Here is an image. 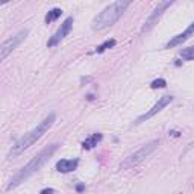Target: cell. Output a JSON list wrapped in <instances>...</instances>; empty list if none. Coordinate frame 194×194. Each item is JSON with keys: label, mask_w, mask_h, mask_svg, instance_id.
Segmentation results:
<instances>
[{"label": "cell", "mask_w": 194, "mask_h": 194, "mask_svg": "<svg viewBox=\"0 0 194 194\" xmlns=\"http://www.w3.org/2000/svg\"><path fill=\"white\" fill-rule=\"evenodd\" d=\"M159 146V141L158 140H153V141H150V143H147V144H144L143 147H140L138 150H135L134 153H131V155H128L123 161H121V164H120V170H129V168H134V167H137L140 162H143L150 153H153L155 150H156V147Z\"/></svg>", "instance_id": "obj_4"}, {"label": "cell", "mask_w": 194, "mask_h": 194, "mask_svg": "<svg viewBox=\"0 0 194 194\" xmlns=\"http://www.w3.org/2000/svg\"><path fill=\"white\" fill-rule=\"evenodd\" d=\"M61 15H62V11H61L59 8H55V9H52V11L47 12V15H46V23H52V21L58 20Z\"/></svg>", "instance_id": "obj_12"}, {"label": "cell", "mask_w": 194, "mask_h": 194, "mask_svg": "<svg viewBox=\"0 0 194 194\" xmlns=\"http://www.w3.org/2000/svg\"><path fill=\"white\" fill-rule=\"evenodd\" d=\"M79 161L77 159H61L56 162V170L61 173H70L77 168Z\"/></svg>", "instance_id": "obj_10"}, {"label": "cell", "mask_w": 194, "mask_h": 194, "mask_svg": "<svg viewBox=\"0 0 194 194\" xmlns=\"http://www.w3.org/2000/svg\"><path fill=\"white\" fill-rule=\"evenodd\" d=\"M71 26H73V17H68L62 24H61V27L55 32V35L47 41V47H55L56 44H59L68 34H70V31H71Z\"/></svg>", "instance_id": "obj_8"}, {"label": "cell", "mask_w": 194, "mask_h": 194, "mask_svg": "<svg viewBox=\"0 0 194 194\" xmlns=\"http://www.w3.org/2000/svg\"><path fill=\"white\" fill-rule=\"evenodd\" d=\"M76 189H77L79 192H80V191H83V185H82V183H79V185L76 186Z\"/></svg>", "instance_id": "obj_18"}, {"label": "cell", "mask_w": 194, "mask_h": 194, "mask_svg": "<svg viewBox=\"0 0 194 194\" xmlns=\"http://www.w3.org/2000/svg\"><path fill=\"white\" fill-rule=\"evenodd\" d=\"M115 46V40H108V41H105L103 44H100L99 47L95 49V52L97 53H103L105 50H108V49H111V47H114Z\"/></svg>", "instance_id": "obj_14"}, {"label": "cell", "mask_w": 194, "mask_h": 194, "mask_svg": "<svg viewBox=\"0 0 194 194\" xmlns=\"http://www.w3.org/2000/svg\"><path fill=\"white\" fill-rule=\"evenodd\" d=\"M41 194H53V189H52V188H49V189H44V191H41Z\"/></svg>", "instance_id": "obj_16"}, {"label": "cell", "mask_w": 194, "mask_h": 194, "mask_svg": "<svg viewBox=\"0 0 194 194\" xmlns=\"http://www.w3.org/2000/svg\"><path fill=\"white\" fill-rule=\"evenodd\" d=\"M194 35V21L182 32V34H179V35H176V37H173L167 44H165V49H173V47H176V46H179V44H182V43H185L189 37H192Z\"/></svg>", "instance_id": "obj_9"}, {"label": "cell", "mask_w": 194, "mask_h": 194, "mask_svg": "<svg viewBox=\"0 0 194 194\" xmlns=\"http://www.w3.org/2000/svg\"><path fill=\"white\" fill-rule=\"evenodd\" d=\"M191 149H194V141H192V143H189V144H188V147H186V149H185V152H188V150H191Z\"/></svg>", "instance_id": "obj_17"}, {"label": "cell", "mask_w": 194, "mask_h": 194, "mask_svg": "<svg viewBox=\"0 0 194 194\" xmlns=\"http://www.w3.org/2000/svg\"><path fill=\"white\" fill-rule=\"evenodd\" d=\"M150 86H152L153 89H156V88H165V86H167V80H165V79H155V80L150 83Z\"/></svg>", "instance_id": "obj_15"}, {"label": "cell", "mask_w": 194, "mask_h": 194, "mask_svg": "<svg viewBox=\"0 0 194 194\" xmlns=\"http://www.w3.org/2000/svg\"><path fill=\"white\" fill-rule=\"evenodd\" d=\"M171 102H173V97H171V95H162L161 99H159L153 106H152V109H149L146 114H143L141 117H138L135 123H137V124H140V123H143V121H146V120L152 118V117H153V115H156L159 111H162L165 106H168Z\"/></svg>", "instance_id": "obj_7"}, {"label": "cell", "mask_w": 194, "mask_h": 194, "mask_svg": "<svg viewBox=\"0 0 194 194\" xmlns=\"http://www.w3.org/2000/svg\"><path fill=\"white\" fill-rule=\"evenodd\" d=\"M99 141H102V134H94V135H91L89 138H86V140L82 143V147L86 149V150H89V149H92L94 146H97V143H99Z\"/></svg>", "instance_id": "obj_11"}, {"label": "cell", "mask_w": 194, "mask_h": 194, "mask_svg": "<svg viewBox=\"0 0 194 194\" xmlns=\"http://www.w3.org/2000/svg\"><path fill=\"white\" fill-rule=\"evenodd\" d=\"M26 37H27V29L20 31V32H18V34H15L14 37L8 38V40L2 44V47H0V59L5 61V59L8 58V55H9L12 50H15V49L21 44V41H23Z\"/></svg>", "instance_id": "obj_5"}, {"label": "cell", "mask_w": 194, "mask_h": 194, "mask_svg": "<svg viewBox=\"0 0 194 194\" xmlns=\"http://www.w3.org/2000/svg\"><path fill=\"white\" fill-rule=\"evenodd\" d=\"M55 118H56V115L52 112V114H49L43 121H40V123L37 124V128H34L31 132L24 134V137H21V138L11 147V150H9V153H8V158H9V159H14V158L20 156L24 150H27L35 141H38V140L52 128V124L55 123Z\"/></svg>", "instance_id": "obj_2"}, {"label": "cell", "mask_w": 194, "mask_h": 194, "mask_svg": "<svg viewBox=\"0 0 194 194\" xmlns=\"http://www.w3.org/2000/svg\"><path fill=\"white\" fill-rule=\"evenodd\" d=\"M129 5H131L129 0H117V2L111 3L109 6H106L92 20V24H91L92 31H103V29L115 24L121 18L123 12L129 8Z\"/></svg>", "instance_id": "obj_3"}, {"label": "cell", "mask_w": 194, "mask_h": 194, "mask_svg": "<svg viewBox=\"0 0 194 194\" xmlns=\"http://www.w3.org/2000/svg\"><path fill=\"white\" fill-rule=\"evenodd\" d=\"M56 150H58V144H52V146L43 149L37 156H34L23 168H20V170L12 176V179H11L9 183H8V189H12V188L18 186L21 182H24V180H26L27 177H31L34 173H37V171L50 159V156H52Z\"/></svg>", "instance_id": "obj_1"}, {"label": "cell", "mask_w": 194, "mask_h": 194, "mask_svg": "<svg viewBox=\"0 0 194 194\" xmlns=\"http://www.w3.org/2000/svg\"><path fill=\"white\" fill-rule=\"evenodd\" d=\"M173 5V2H168V0H167V2H159L158 5H156V8L153 9V12L147 17V20H146V23H144V26L141 27V32L144 34V32H149L156 23H158V20L162 17V14L165 12V9L167 8H170Z\"/></svg>", "instance_id": "obj_6"}, {"label": "cell", "mask_w": 194, "mask_h": 194, "mask_svg": "<svg viewBox=\"0 0 194 194\" xmlns=\"http://www.w3.org/2000/svg\"><path fill=\"white\" fill-rule=\"evenodd\" d=\"M180 56H182V59H185V61H192V59H194V46H192V47H188V49H183V50L180 52Z\"/></svg>", "instance_id": "obj_13"}]
</instances>
